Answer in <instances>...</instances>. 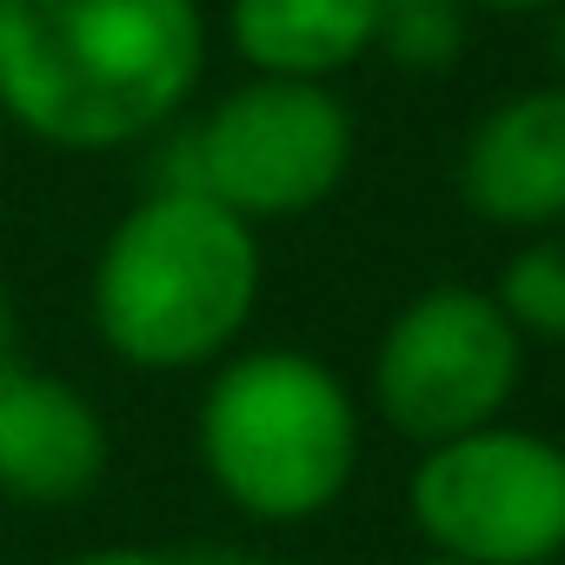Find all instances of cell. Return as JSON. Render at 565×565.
<instances>
[{"label": "cell", "mask_w": 565, "mask_h": 565, "mask_svg": "<svg viewBox=\"0 0 565 565\" xmlns=\"http://www.w3.org/2000/svg\"><path fill=\"white\" fill-rule=\"evenodd\" d=\"M206 81L200 0H0V120L47 153H127Z\"/></svg>", "instance_id": "obj_1"}, {"label": "cell", "mask_w": 565, "mask_h": 565, "mask_svg": "<svg viewBox=\"0 0 565 565\" xmlns=\"http://www.w3.org/2000/svg\"><path fill=\"white\" fill-rule=\"evenodd\" d=\"M266 287L259 226L206 193L153 186L100 239L87 273L94 340L134 373H213L253 327Z\"/></svg>", "instance_id": "obj_2"}, {"label": "cell", "mask_w": 565, "mask_h": 565, "mask_svg": "<svg viewBox=\"0 0 565 565\" xmlns=\"http://www.w3.org/2000/svg\"><path fill=\"white\" fill-rule=\"evenodd\" d=\"M193 452L233 512L307 525L333 512L360 472V399L300 347L226 353L200 393Z\"/></svg>", "instance_id": "obj_3"}, {"label": "cell", "mask_w": 565, "mask_h": 565, "mask_svg": "<svg viewBox=\"0 0 565 565\" xmlns=\"http://www.w3.org/2000/svg\"><path fill=\"white\" fill-rule=\"evenodd\" d=\"M353 107L327 81H266L246 74L200 120L160 134V180L239 213L246 226L300 220L327 206L353 173Z\"/></svg>", "instance_id": "obj_4"}, {"label": "cell", "mask_w": 565, "mask_h": 565, "mask_svg": "<svg viewBox=\"0 0 565 565\" xmlns=\"http://www.w3.org/2000/svg\"><path fill=\"white\" fill-rule=\"evenodd\" d=\"M525 380V340L486 287L439 279L413 294L373 347V406L413 439L439 446L492 426Z\"/></svg>", "instance_id": "obj_5"}, {"label": "cell", "mask_w": 565, "mask_h": 565, "mask_svg": "<svg viewBox=\"0 0 565 565\" xmlns=\"http://www.w3.org/2000/svg\"><path fill=\"white\" fill-rule=\"evenodd\" d=\"M406 512L459 565H552L565 552V446L505 419L419 446Z\"/></svg>", "instance_id": "obj_6"}, {"label": "cell", "mask_w": 565, "mask_h": 565, "mask_svg": "<svg viewBox=\"0 0 565 565\" xmlns=\"http://www.w3.org/2000/svg\"><path fill=\"white\" fill-rule=\"evenodd\" d=\"M114 466V433L87 386L47 366H0V499L14 505H81Z\"/></svg>", "instance_id": "obj_7"}, {"label": "cell", "mask_w": 565, "mask_h": 565, "mask_svg": "<svg viewBox=\"0 0 565 565\" xmlns=\"http://www.w3.org/2000/svg\"><path fill=\"white\" fill-rule=\"evenodd\" d=\"M459 200L505 233L565 226V81L505 94L472 120L459 147Z\"/></svg>", "instance_id": "obj_8"}, {"label": "cell", "mask_w": 565, "mask_h": 565, "mask_svg": "<svg viewBox=\"0 0 565 565\" xmlns=\"http://www.w3.org/2000/svg\"><path fill=\"white\" fill-rule=\"evenodd\" d=\"M226 41L246 74L333 81L373 54V0H226Z\"/></svg>", "instance_id": "obj_9"}, {"label": "cell", "mask_w": 565, "mask_h": 565, "mask_svg": "<svg viewBox=\"0 0 565 565\" xmlns=\"http://www.w3.org/2000/svg\"><path fill=\"white\" fill-rule=\"evenodd\" d=\"M472 41V0H373V54L399 74H452Z\"/></svg>", "instance_id": "obj_10"}, {"label": "cell", "mask_w": 565, "mask_h": 565, "mask_svg": "<svg viewBox=\"0 0 565 565\" xmlns=\"http://www.w3.org/2000/svg\"><path fill=\"white\" fill-rule=\"evenodd\" d=\"M492 300L505 307V320L519 327V340H552V347H565V226L532 233V239L505 259Z\"/></svg>", "instance_id": "obj_11"}, {"label": "cell", "mask_w": 565, "mask_h": 565, "mask_svg": "<svg viewBox=\"0 0 565 565\" xmlns=\"http://www.w3.org/2000/svg\"><path fill=\"white\" fill-rule=\"evenodd\" d=\"M61 565H186V558L153 552V545H87V552H74V558H61Z\"/></svg>", "instance_id": "obj_12"}, {"label": "cell", "mask_w": 565, "mask_h": 565, "mask_svg": "<svg viewBox=\"0 0 565 565\" xmlns=\"http://www.w3.org/2000/svg\"><path fill=\"white\" fill-rule=\"evenodd\" d=\"M14 360H21V313H14L8 279H0V366H14Z\"/></svg>", "instance_id": "obj_13"}, {"label": "cell", "mask_w": 565, "mask_h": 565, "mask_svg": "<svg viewBox=\"0 0 565 565\" xmlns=\"http://www.w3.org/2000/svg\"><path fill=\"white\" fill-rule=\"evenodd\" d=\"M472 8H486V14H558L565 0H472Z\"/></svg>", "instance_id": "obj_14"}, {"label": "cell", "mask_w": 565, "mask_h": 565, "mask_svg": "<svg viewBox=\"0 0 565 565\" xmlns=\"http://www.w3.org/2000/svg\"><path fill=\"white\" fill-rule=\"evenodd\" d=\"M186 565H279V558H266V552H200Z\"/></svg>", "instance_id": "obj_15"}, {"label": "cell", "mask_w": 565, "mask_h": 565, "mask_svg": "<svg viewBox=\"0 0 565 565\" xmlns=\"http://www.w3.org/2000/svg\"><path fill=\"white\" fill-rule=\"evenodd\" d=\"M552 61H558V74H565V8L552 14Z\"/></svg>", "instance_id": "obj_16"}, {"label": "cell", "mask_w": 565, "mask_h": 565, "mask_svg": "<svg viewBox=\"0 0 565 565\" xmlns=\"http://www.w3.org/2000/svg\"><path fill=\"white\" fill-rule=\"evenodd\" d=\"M413 565H459V558H446V552H426V558H413Z\"/></svg>", "instance_id": "obj_17"}, {"label": "cell", "mask_w": 565, "mask_h": 565, "mask_svg": "<svg viewBox=\"0 0 565 565\" xmlns=\"http://www.w3.org/2000/svg\"><path fill=\"white\" fill-rule=\"evenodd\" d=\"M0 153H8V120H0Z\"/></svg>", "instance_id": "obj_18"}]
</instances>
